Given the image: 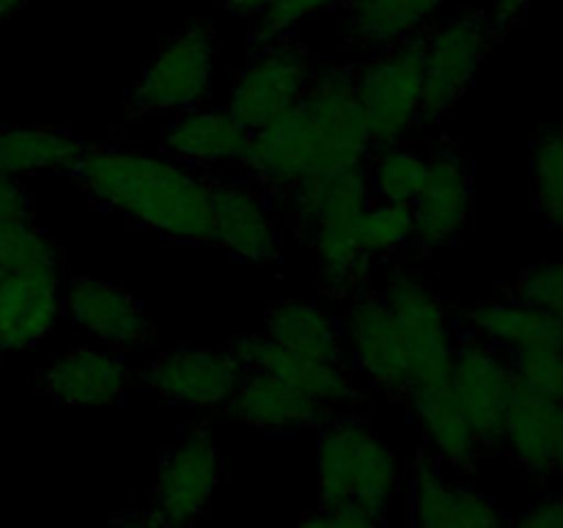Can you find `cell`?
<instances>
[{
  "mask_svg": "<svg viewBox=\"0 0 563 528\" xmlns=\"http://www.w3.org/2000/svg\"><path fill=\"white\" fill-rule=\"evenodd\" d=\"M506 297H515V300H526L531 306L544 308L553 317L563 319V262L555 264H542V267H533L528 273H522L515 280Z\"/></svg>",
  "mask_w": 563,
  "mask_h": 528,
  "instance_id": "cell-35",
  "label": "cell"
},
{
  "mask_svg": "<svg viewBox=\"0 0 563 528\" xmlns=\"http://www.w3.org/2000/svg\"><path fill=\"white\" fill-rule=\"evenodd\" d=\"M223 476V457L203 429L187 432L165 454L154 484V515L168 528H187L209 512Z\"/></svg>",
  "mask_w": 563,
  "mask_h": 528,
  "instance_id": "cell-12",
  "label": "cell"
},
{
  "mask_svg": "<svg viewBox=\"0 0 563 528\" xmlns=\"http://www.w3.org/2000/svg\"><path fill=\"white\" fill-rule=\"evenodd\" d=\"M55 264L53 240L27 223H0V280L20 270Z\"/></svg>",
  "mask_w": 563,
  "mask_h": 528,
  "instance_id": "cell-32",
  "label": "cell"
},
{
  "mask_svg": "<svg viewBox=\"0 0 563 528\" xmlns=\"http://www.w3.org/2000/svg\"><path fill=\"white\" fill-rule=\"evenodd\" d=\"M209 198L212 245L245 262H275L280 256V237L262 190L251 182H223L209 176Z\"/></svg>",
  "mask_w": 563,
  "mask_h": 528,
  "instance_id": "cell-16",
  "label": "cell"
},
{
  "mask_svg": "<svg viewBox=\"0 0 563 528\" xmlns=\"http://www.w3.org/2000/svg\"><path fill=\"white\" fill-rule=\"evenodd\" d=\"M537 3V0H493V11H489V16H493L495 22H498L500 31H509V28H515L517 22L526 16V11L531 9V6Z\"/></svg>",
  "mask_w": 563,
  "mask_h": 528,
  "instance_id": "cell-39",
  "label": "cell"
},
{
  "mask_svg": "<svg viewBox=\"0 0 563 528\" xmlns=\"http://www.w3.org/2000/svg\"><path fill=\"white\" fill-rule=\"evenodd\" d=\"M253 132L229 108H196L176 116L163 130V148L181 165L207 168L245 160Z\"/></svg>",
  "mask_w": 563,
  "mask_h": 528,
  "instance_id": "cell-21",
  "label": "cell"
},
{
  "mask_svg": "<svg viewBox=\"0 0 563 528\" xmlns=\"http://www.w3.org/2000/svg\"><path fill=\"white\" fill-rule=\"evenodd\" d=\"M295 528H379V517L357 506H322Z\"/></svg>",
  "mask_w": 563,
  "mask_h": 528,
  "instance_id": "cell-36",
  "label": "cell"
},
{
  "mask_svg": "<svg viewBox=\"0 0 563 528\" xmlns=\"http://www.w3.org/2000/svg\"><path fill=\"white\" fill-rule=\"evenodd\" d=\"M264 336L284 350L322 363L344 366L346 344L339 319L330 317L317 302L275 300L264 311Z\"/></svg>",
  "mask_w": 563,
  "mask_h": 528,
  "instance_id": "cell-26",
  "label": "cell"
},
{
  "mask_svg": "<svg viewBox=\"0 0 563 528\" xmlns=\"http://www.w3.org/2000/svg\"><path fill=\"white\" fill-rule=\"evenodd\" d=\"M86 143L58 127H0V174L25 176L71 170Z\"/></svg>",
  "mask_w": 563,
  "mask_h": 528,
  "instance_id": "cell-28",
  "label": "cell"
},
{
  "mask_svg": "<svg viewBox=\"0 0 563 528\" xmlns=\"http://www.w3.org/2000/svg\"><path fill=\"white\" fill-rule=\"evenodd\" d=\"M445 0H341L335 28L344 47L383 50L434 22Z\"/></svg>",
  "mask_w": 563,
  "mask_h": 528,
  "instance_id": "cell-23",
  "label": "cell"
},
{
  "mask_svg": "<svg viewBox=\"0 0 563 528\" xmlns=\"http://www.w3.org/2000/svg\"><path fill=\"white\" fill-rule=\"evenodd\" d=\"M341 0H275L258 20L251 22V44H267L275 38L291 36L297 25L317 14L339 9Z\"/></svg>",
  "mask_w": 563,
  "mask_h": 528,
  "instance_id": "cell-33",
  "label": "cell"
},
{
  "mask_svg": "<svg viewBox=\"0 0 563 528\" xmlns=\"http://www.w3.org/2000/svg\"><path fill=\"white\" fill-rule=\"evenodd\" d=\"M410 506L416 528H506L493 498L445 482L438 460L427 451L416 457Z\"/></svg>",
  "mask_w": 563,
  "mask_h": 528,
  "instance_id": "cell-19",
  "label": "cell"
},
{
  "mask_svg": "<svg viewBox=\"0 0 563 528\" xmlns=\"http://www.w3.org/2000/svg\"><path fill=\"white\" fill-rule=\"evenodd\" d=\"M553 473L563 479V407L559 416V429H555V446H553Z\"/></svg>",
  "mask_w": 563,
  "mask_h": 528,
  "instance_id": "cell-42",
  "label": "cell"
},
{
  "mask_svg": "<svg viewBox=\"0 0 563 528\" xmlns=\"http://www.w3.org/2000/svg\"><path fill=\"white\" fill-rule=\"evenodd\" d=\"M242 377V366L231 352L176 350L157 355L141 369L148 388L170 402L196 407H218L231 399Z\"/></svg>",
  "mask_w": 563,
  "mask_h": 528,
  "instance_id": "cell-15",
  "label": "cell"
},
{
  "mask_svg": "<svg viewBox=\"0 0 563 528\" xmlns=\"http://www.w3.org/2000/svg\"><path fill=\"white\" fill-rule=\"evenodd\" d=\"M64 311L82 330L119 352L141 350L152 341L154 328L132 292L97 278H75L66 286Z\"/></svg>",
  "mask_w": 563,
  "mask_h": 528,
  "instance_id": "cell-17",
  "label": "cell"
},
{
  "mask_svg": "<svg viewBox=\"0 0 563 528\" xmlns=\"http://www.w3.org/2000/svg\"><path fill=\"white\" fill-rule=\"evenodd\" d=\"M31 220V196L20 179L0 174V223H27Z\"/></svg>",
  "mask_w": 563,
  "mask_h": 528,
  "instance_id": "cell-37",
  "label": "cell"
},
{
  "mask_svg": "<svg viewBox=\"0 0 563 528\" xmlns=\"http://www.w3.org/2000/svg\"><path fill=\"white\" fill-rule=\"evenodd\" d=\"M218 31L209 20L181 28L143 69L126 97V113H185L201 108L212 91Z\"/></svg>",
  "mask_w": 563,
  "mask_h": 528,
  "instance_id": "cell-7",
  "label": "cell"
},
{
  "mask_svg": "<svg viewBox=\"0 0 563 528\" xmlns=\"http://www.w3.org/2000/svg\"><path fill=\"white\" fill-rule=\"evenodd\" d=\"M517 385L563 405V350H539L511 358Z\"/></svg>",
  "mask_w": 563,
  "mask_h": 528,
  "instance_id": "cell-34",
  "label": "cell"
},
{
  "mask_svg": "<svg viewBox=\"0 0 563 528\" xmlns=\"http://www.w3.org/2000/svg\"><path fill=\"white\" fill-rule=\"evenodd\" d=\"M427 28L357 64L355 86L374 148L396 146L418 127L423 99Z\"/></svg>",
  "mask_w": 563,
  "mask_h": 528,
  "instance_id": "cell-5",
  "label": "cell"
},
{
  "mask_svg": "<svg viewBox=\"0 0 563 528\" xmlns=\"http://www.w3.org/2000/svg\"><path fill=\"white\" fill-rule=\"evenodd\" d=\"M537 207L550 226L563 231V127H544L531 146Z\"/></svg>",
  "mask_w": 563,
  "mask_h": 528,
  "instance_id": "cell-30",
  "label": "cell"
},
{
  "mask_svg": "<svg viewBox=\"0 0 563 528\" xmlns=\"http://www.w3.org/2000/svg\"><path fill=\"white\" fill-rule=\"evenodd\" d=\"M341 330H344L346 352L357 363V369L372 380L374 388L383 391L394 402L410 399L412 380L407 346L383 292L372 289L368 284L361 286L350 297Z\"/></svg>",
  "mask_w": 563,
  "mask_h": 528,
  "instance_id": "cell-10",
  "label": "cell"
},
{
  "mask_svg": "<svg viewBox=\"0 0 563 528\" xmlns=\"http://www.w3.org/2000/svg\"><path fill=\"white\" fill-rule=\"evenodd\" d=\"M506 528H563V493L542 498L531 509L517 515Z\"/></svg>",
  "mask_w": 563,
  "mask_h": 528,
  "instance_id": "cell-38",
  "label": "cell"
},
{
  "mask_svg": "<svg viewBox=\"0 0 563 528\" xmlns=\"http://www.w3.org/2000/svg\"><path fill=\"white\" fill-rule=\"evenodd\" d=\"M374 201L366 165L306 182L286 207V223L317 253L328 295L352 297L368 284L363 220Z\"/></svg>",
  "mask_w": 563,
  "mask_h": 528,
  "instance_id": "cell-3",
  "label": "cell"
},
{
  "mask_svg": "<svg viewBox=\"0 0 563 528\" xmlns=\"http://www.w3.org/2000/svg\"><path fill=\"white\" fill-rule=\"evenodd\" d=\"M130 383L132 372L119 355L88 350V346L64 352L38 374L44 394L53 396L55 402L77 407L113 405L124 396Z\"/></svg>",
  "mask_w": 563,
  "mask_h": 528,
  "instance_id": "cell-22",
  "label": "cell"
},
{
  "mask_svg": "<svg viewBox=\"0 0 563 528\" xmlns=\"http://www.w3.org/2000/svg\"><path fill=\"white\" fill-rule=\"evenodd\" d=\"M366 170L374 198L412 204L429 176V157H423L416 148L396 143V146L374 148Z\"/></svg>",
  "mask_w": 563,
  "mask_h": 528,
  "instance_id": "cell-29",
  "label": "cell"
},
{
  "mask_svg": "<svg viewBox=\"0 0 563 528\" xmlns=\"http://www.w3.org/2000/svg\"><path fill=\"white\" fill-rule=\"evenodd\" d=\"M355 75L357 64L317 72L295 108L253 132L240 163L245 182L286 204L306 182L368 165L374 146Z\"/></svg>",
  "mask_w": 563,
  "mask_h": 528,
  "instance_id": "cell-1",
  "label": "cell"
},
{
  "mask_svg": "<svg viewBox=\"0 0 563 528\" xmlns=\"http://www.w3.org/2000/svg\"><path fill=\"white\" fill-rule=\"evenodd\" d=\"M214 3H218L223 11H229V14L245 16V20L253 22L258 20V16H262L275 0H214Z\"/></svg>",
  "mask_w": 563,
  "mask_h": 528,
  "instance_id": "cell-40",
  "label": "cell"
},
{
  "mask_svg": "<svg viewBox=\"0 0 563 528\" xmlns=\"http://www.w3.org/2000/svg\"><path fill=\"white\" fill-rule=\"evenodd\" d=\"M467 322L473 333L509 358L539 350H563V319L515 297L478 302L467 314Z\"/></svg>",
  "mask_w": 563,
  "mask_h": 528,
  "instance_id": "cell-24",
  "label": "cell"
},
{
  "mask_svg": "<svg viewBox=\"0 0 563 528\" xmlns=\"http://www.w3.org/2000/svg\"><path fill=\"white\" fill-rule=\"evenodd\" d=\"M25 3L27 0H0V25H3L5 20H11Z\"/></svg>",
  "mask_w": 563,
  "mask_h": 528,
  "instance_id": "cell-43",
  "label": "cell"
},
{
  "mask_svg": "<svg viewBox=\"0 0 563 528\" xmlns=\"http://www.w3.org/2000/svg\"><path fill=\"white\" fill-rule=\"evenodd\" d=\"M88 198L181 242H212L209 176L132 148L88 146L69 170Z\"/></svg>",
  "mask_w": 563,
  "mask_h": 528,
  "instance_id": "cell-2",
  "label": "cell"
},
{
  "mask_svg": "<svg viewBox=\"0 0 563 528\" xmlns=\"http://www.w3.org/2000/svg\"><path fill=\"white\" fill-rule=\"evenodd\" d=\"M119 528H168L163 520H159L154 512H148V515H132L126 517V520L119 522Z\"/></svg>",
  "mask_w": 563,
  "mask_h": 528,
  "instance_id": "cell-41",
  "label": "cell"
},
{
  "mask_svg": "<svg viewBox=\"0 0 563 528\" xmlns=\"http://www.w3.org/2000/svg\"><path fill=\"white\" fill-rule=\"evenodd\" d=\"M64 311L55 264L20 270L0 280V352L27 350L53 333Z\"/></svg>",
  "mask_w": 563,
  "mask_h": 528,
  "instance_id": "cell-18",
  "label": "cell"
},
{
  "mask_svg": "<svg viewBox=\"0 0 563 528\" xmlns=\"http://www.w3.org/2000/svg\"><path fill=\"white\" fill-rule=\"evenodd\" d=\"M412 207L374 198L363 220V253L368 262H388L412 242Z\"/></svg>",
  "mask_w": 563,
  "mask_h": 528,
  "instance_id": "cell-31",
  "label": "cell"
},
{
  "mask_svg": "<svg viewBox=\"0 0 563 528\" xmlns=\"http://www.w3.org/2000/svg\"><path fill=\"white\" fill-rule=\"evenodd\" d=\"M451 388L465 416L471 418L484 451L495 449L504 435L506 410L517 388L511 358L473 333L471 328L456 330Z\"/></svg>",
  "mask_w": 563,
  "mask_h": 528,
  "instance_id": "cell-11",
  "label": "cell"
},
{
  "mask_svg": "<svg viewBox=\"0 0 563 528\" xmlns=\"http://www.w3.org/2000/svg\"><path fill=\"white\" fill-rule=\"evenodd\" d=\"M313 75H317V58L295 33L256 44L247 66L231 82L229 110L251 132L262 130L300 102Z\"/></svg>",
  "mask_w": 563,
  "mask_h": 528,
  "instance_id": "cell-9",
  "label": "cell"
},
{
  "mask_svg": "<svg viewBox=\"0 0 563 528\" xmlns=\"http://www.w3.org/2000/svg\"><path fill=\"white\" fill-rule=\"evenodd\" d=\"M504 36L487 11L432 22L423 44V99L418 127H434L473 86L478 66Z\"/></svg>",
  "mask_w": 563,
  "mask_h": 528,
  "instance_id": "cell-6",
  "label": "cell"
},
{
  "mask_svg": "<svg viewBox=\"0 0 563 528\" xmlns=\"http://www.w3.org/2000/svg\"><path fill=\"white\" fill-rule=\"evenodd\" d=\"M561 407L559 402H550L517 385L506 410L500 443H506L522 471L537 479L553 473V446Z\"/></svg>",
  "mask_w": 563,
  "mask_h": 528,
  "instance_id": "cell-27",
  "label": "cell"
},
{
  "mask_svg": "<svg viewBox=\"0 0 563 528\" xmlns=\"http://www.w3.org/2000/svg\"><path fill=\"white\" fill-rule=\"evenodd\" d=\"M407 402L416 410L434 460L460 473L473 471L478 465L484 446L471 418L462 410L451 383L438 385V388H416Z\"/></svg>",
  "mask_w": 563,
  "mask_h": 528,
  "instance_id": "cell-25",
  "label": "cell"
},
{
  "mask_svg": "<svg viewBox=\"0 0 563 528\" xmlns=\"http://www.w3.org/2000/svg\"><path fill=\"white\" fill-rule=\"evenodd\" d=\"M229 352L240 361L242 372L275 374V377L284 380L291 391H297V394L306 396V399L319 402V405H324L333 413H339L341 407L363 402L361 388H357L355 380L346 374L344 366L297 355V352H289L280 344H275V341L267 339L264 333L242 336V339H236L234 344H231Z\"/></svg>",
  "mask_w": 563,
  "mask_h": 528,
  "instance_id": "cell-14",
  "label": "cell"
},
{
  "mask_svg": "<svg viewBox=\"0 0 563 528\" xmlns=\"http://www.w3.org/2000/svg\"><path fill=\"white\" fill-rule=\"evenodd\" d=\"M225 413L234 421L262 432H300L319 429L339 413L291 391L284 380L267 372H242L240 385L225 402Z\"/></svg>",
  "mask_w": 563,
  "mask_h": 528,
  "instance_id": "cell-20",
  "label": "cell"
},
{
  "mask_svg": "<svg viewBox=\"0 0 563 528\" xmlns=\"http://www.w3.org/2000/svg\"><path fill=\"white\" fill-rule=\"evenodd\" d=\"M412 207V242L418 256L434 253L456 240L473 212V174L451 148L429 157V176Z\"/></svg>",
  "mask_w": 563,
  "mask_h": 528,
  "instance_id": "cell-13",
  "label": "cell"
},
{
  "mask_svg": "<svg viewBox=\"0 0 563 528\" xmlns=\"http://www.w3.org/2000/svg\"><path fill=\"white\" fill-rule=\"evenodd\" d=\"M399 482V457L366 421L355 416H333L319 427V504L357 506L383 517Z\"/></svg>",
  "mask_w": 563,
  "mask_h": 528,
  "instance_id": "cell-4",
  "label": "cell"
},
{
  "mask_svg": "<svg viewBox=\"0 0 563 528\" xmlns=\"http://www.w3.org/2000/svg\"><path fill=\"white\" fill-rule=\"evenodd\" d=\"M379 292L399 322L407 361H410L412 391L449 385L454 369L456 328L438 292L401 267L385 275V286Z\"/></svg>",
  "mask_w": 563,
  "mask_h": 528,
  "instance_id": "cell-8",
  "label": "cell"
}]
</instances>
